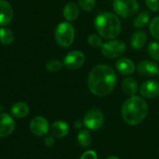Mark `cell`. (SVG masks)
<instances>
[{"instance_id":"cell-7","label":"cell","mask_w":159,"mask_h":159,"mask_svg":"<svg viewBox=\"0 0 159 159\" xmlns=\"http://www.w3.org/2000/svg\"><path fill=\"white\" fill-rule=\"evenodd\" d=\"M83 125L91 130L100 129L104 124V116L98 109H91L86 113L83 118Z\"/></svg>"},{"instance_id":"cell-3","label":"cell","mask_w":159,"mask_h":159,"mask_svg":"<svg viewBox=\"0 0 159 159\" xmlns=\"http://www.w3.org/2000/svg\"><path fill=\"white\" fill-rule=\"evenodd\" d=\"M95 27L98 34L106 40L118 37L122 30L119 17L112 12H102L95 20Z\"/></svg>"},{"instance_id":"cell-13","label":"cell","mask_w":159,"mask_h":159,"mask_svg":"<svg viewBox=\"0 0 159 159\" xmlns=\"http://www.w3.org/2000/svg\"><path fill=\"white\" fill-rule=\"evenodd\" d=\"M13 18V9L6 0H0V26L7 25Z\"/></svg>"},{"instance_id":"cell-21","label":"cell","mask_w":159,"mask_h":159,"mask_svg":"<svg viewBox=\"0 0 159 159\" xmlns=\"http://www.w3.org/2000/svg\"><path fill=\"white\" fill-rule=\"evenodd\" d=\"M13 41H14L13 32L8 28H5V27L0 28V43L1 44L7 46V45H10Z\"/></svg>"},{"instance_id":"cell-23","label":"cell","mask_w":159,"mask_h":159,"mask_svg":"<svg viewBox=\"0 0 159 159\" xmlns=\"http://www.w3.org/2000/svg\"><path fill=\"white\" fill-rule=\"evenodd\" d=\"M148 54L149 56L155 60L156 61H159V43L158 42H151L148 45Z\"/></svg>"},{"instance_id":"cell-19","label":"cell","mask_w":159,"mask_h":159,"mask_svg":"<svg viewBox=\"0 0 159 159\" xmlns=\"http://www.w3.org/2000/svg\"><path fill=\"white\" fill-rule=\"evenodd\" d=\"M11 114L18 118H24L29 114V106L22 102H18L11 106Z\"/></svg>"},{"instance_id":"cell-18","label":"cell","mask_w":159,"mask_h":159,"mask_svg":"<svg viewBox=\"0 0 159 159\" xmlns=\"http://www.w3.org/2000/svg\"><path fill=\"white\" fill-rule=\"evenodd\" d=\"M122 89L126 95L130 96V97L136 96V94L139 90L138 82L133 77H127L126 79H124V81L122 83Z\"/></svg>"},{"instance_id":"cell-25","label":"cell","mask_w":159,"mask_h":159,"mask_svg":"<svg viewBox=\"0 0 159 159\" xmlns=\"http://www.w3.org/2000/svg\"><path fill=\"white\" fill-rule=\"evenodd\" d=\"M63 65H64L63 62H61L59 60L53 59V60H50L46 63V69L51 73H55V72H58L59 70H61Z\"/></svg>"},{"instance_id":"cell-30","label":"cell","mask_w":159,"mask_h":159,"mask_svg":"<svg viewBox=\"0 0 159 159\" xmlns=\"http://www.w3.org/2000/svg\"><path fill=\"white\" fill-rule=\"evenodd\" d=\"M44 144L47 146V147H52L54 145V139L52 136H47L44 138Z\"/></svg>"},{"instance_id":"cell-6","label":"cell","mask_w":159,"mask_h":159,"mask_svg":"<svg viewBox=\"0 0 159 159\" xmlns=\"http://www.w3.org/2000/svg\"><path fill=\"white\" fill-rule=\"evenodd\" d=\"M127 50V45L121 40H109L103 43L101 47V53L107 59H115L122 56Z\"/></svg>"},{"instance_id":"cell-5","label":"cell","mask_w":159,"mask_h":159,"mask_svg":"<svg viewBox=\"0 0 159 159\" xmlns=\"http://www.w3.org/2000/svg\"><path fill=\"white\" fill-rule=\"evenodd\" d=\"M112 7L115 14L125 19L136 15L140 9L137 0H113Z\"/></svg>"},{"instance_id":"cell-1","label":"cell","mask_w":159,"mask_h":159,"mask_svg":"<svg viewBox=\"0 0 159 159\" xmlns=\"http://www.w3.org/2000/svg\"><path fill=\"white\" fill-rule=\"evenodd\" d=\"M116 81V74L110 65L98 64L91 70L87 85L91 93L97 97H104L112 92Z\"/></svg>"},{"instance_id":"cell-16","label":"cell","mask_w":159,"mask_h":159,"mask_svg":"<svg viewBox=\"0 0 159 159\" xmlns=\"http://www.w3.org/2000/svg\"><path fill=\"white\" fill-rule=\"evenodd\" d=\"M69 127L67 122L63 120L55 121L51 127V132L53 137L55 138H64L68 134Z\"/></svg>"},{"instance_id":"cell-9","label":"cell","mask_w":159,"mask_h":159,"mask_svg":"<svg viewBox=\"0 0 159 159\" xmlns=\"http://www.w3.org/2000/svg\"><path fill=\"white\" fill-rule=\"evenodd\" d=\"M30 130L31 132L38 137H42L49 132L50 125L48 120L43 116H36L30 122Z\"/></svg>"},{"instance_id":"cell-11","label":"cell","mask_w":159,"mask_h":159,"mask_svg":"<svg viewBox=\"0 0 159 159\" xmlns=\"http://www.w3.org/2000/svg\"><path fill=\"white\" fill-rule=\"evenodd\" d=\"M142 97L146 99H153L159 95V83L156 80H147L140 88Z\"/></svg>"},{"instance_id":"cell-33","label":"cell","mask_w":159,"mask_h":159,"mask_svg":"<svg viewBox=\"0 0 159 159\" xmlns=\"http://www.w3.org/2000/svg\"><path fill=\"white\" fill-rule=\"evenodd\" d=\"M158 77H159V74H158Z\"/></svg>"},{"instance_id":"cell-29","label":"cell","mask_w":159,"mask_h":159,"mask_svg":"<svg viewBox=\"0 0 159 159\" xmlns=\"http://www.w3.org/2000/svg\"><path fill=\"white\" fill-rule=\"evenodd\" d=\"M81 159H97V155L94 150H89L82 155Z\"/></svg>"},{"instance_id":"cell-20","label":"cell","mask_w":159,"mask_h":159,"mask_svg":"<svg viewBox=\"0 0 159 159\" xmlns=\"http://www.w3.org/2000/svg\"><path fill=\"white\" fill-rule=\"evenodd\" d=\"M78 143L82 147H88L92 143V135L89 129H81L78 133Z\"/></svg>"},{"instance_id":"cell-14","label":"cell","mask_w":159,"mask_h":159,"mask_svg":"<svg viewBox=\"0 0 159 159\" xmlns=\"http://www.w3.org/2000/svg\"><path fill=\"white\" fill-rule=\"evenodd\" d=\"M116 70L123 75H130L136 70V65L133 61L128 58H121L115 63Z\"/></svg>"},{"instance_id":"cell-12","label":"cell","mask_w":159,"mask_h":159,"mask_svg":"<svg viewBox=\"0 0 159 159\" xmlns=\"http://www.w3.org/2000/svg\"><path fill=\"white\" fill-rule=\"evenodd\" d=\"M15 129V121L8 114H0V138L9 136Z\"/></svg>"},{"instance_id":"cell-4","label":"cell","mask_w":159,"mask_h":159,"mask_svg":"<svg viewBox=\"0 0 159 159\" xmlns=\"http://www.w3.org/2000/svg\"><path fill=\"white\" fill-rule=\"evenodd\" d=\"M54 37L59 46L63 48L70 47L75 38L74 26L69 21L60 22L55 28Z\"/></svg>"},{"instance_id":"cell-27","label":"cell","mask_w":159,"mask_h":159,"mask_svg":"<svg viewBox=\"0 0 159 159\" xmlns=\"http://www.w3.org/2000/svg\"><path fill=\"white\" fill-rule=\"evenodd\" d=\"M97 0H79L80 7L84 11H91L96 7Z\"/></svg>"},{"instance_id":"cell-26","label":"cell","mask_w":159,"mask_h":159,"mask_svg":"<svg viewBox=\"0 0 159 159\" xmlns=\"http://www.w3.org/2000/svg\"><path fill=\"white\" fill-rule=\"evenodd\" d=\"M87 42L93 48H101L103 45V41H102L101 36L99 34H90L88 36Z\"/></svg>"},{"instance_id":"cell-31","label":"cell","mask_w":159,"mask_h":159,"mask_svg":"<svg viewBox=\"0 0 159 159\" xmlns=\"http://www.w3.org/2000/svg\"><path fill=\"white\" fill-rule=\"evenodd\" d=\"M83 125V122L82 123L81 121H77V122H75V124H74V127L75 128H77V129H81V127Z\"/></svg>"},{"instance_id":"cell-17","label":"cell","mask_w":159,"mask_h":159,"mask_svg":"<svg viewBox=\"0 0 159 159\" xmlns=\"http://www.w3.org/2000/svg\"><path fill=\"white\" fill-rule=\"evenodd\" d=\"M80 15V8L78 5L74 2L67 3L63 9V16L67 21H74Z\"/></svg>"},{"instance_id":"cell-8","label":"cell","mask_w":159,"mask_h":159,"mask_svg":"<svg viewBox=\"0 0 159 159\" xmlns=\"http://www.w3.org/2000/svg\"><path fill=\"white\" fill-rule=\"evenodd\" d=\"M85 62V55L81 50H72L68 52L63 61L65 67L68 70L80 69Z\"/></svg>"},{"instance_id":"cell-10","label":"cell","mask_w":159,"mask_h":159,"mask_svg":"<svg viewBox=\"0 0 159 159\" xmlns=\"http://www.w3.org/2000/svg\"><path fill=\"white\" fill-rule=\"evenodd\" d=\"M137 71L141 75L151 77L158 75L159 66L157 63L151 61H140L137 65Z\"/></svg>"},{"instance_id":"cell-2","label":"cell","mask_w":159,"mask_h":159,"mask_svg":"<svg viewBox=\"0 0 159 159\" xmlns=\"http://www.w3.org/2000/svg\"><path fill=\"white\" fill-rule=\"evenodd\" d=\"M121 113L127 124L136 126L145 119L148 114V104L142 97L136 95L130 97L123 103Z\"/></svg>"},{"instance_id":"cell-32","label":"cell","mask_w":159,"mask_h":159,"mask_svg":"<svg viewBox=\"0 0 159 159\" xmlns=\"http://www.w3.org/2000/svg\"><path fill=\"white\" fill-rule=\"evenodd\" d=\"M107 159H120L119 157H108Z\"/></svg>"},{"instance_id":"cell-22","label":"cell","mask_w":159,"mask_h":159,"mask_svg":"<svg viewBox=\"0 0 159 159\" xmlns=\"http://www.w3.org/2000/svg\"><path fill=\"white\" fill-rule=\"evenodd\" d=\"M150 20V12L149 11H142L141 12L134 20V26L138 29L143 28L147 25Z\"/></svg>"},{"instance_id":"cell-28","label":"cell","mask_w":159,"mask_h":159,"mask_svg":"<svg viewBox=\"0 0 159 159\" xmlns=\"http://www.w3.org/2000/svg\"><path fill=\"white\" fill-rule=\"evenodd\" d=\"M145 3L152 11H159V0H145Z\"/></svg>"},{"instance_id":"cell-24","label":"cell","mask_w":159,"mask_h":159,"mask_svg":"<svg viewBox=\"0 0 159 159\" xmlns=\"http://www.w3.org/2000/svg\"><path fill=\"white\" fill-rule=\"evenodd\" d=\"M149 29H150V34H151V35H152L154 38L159 40V16L155 17V18L151 20Z\"/></svg>"},{"instance_id":"cell-15","label":"cell","mask_w":159,"mask_h":159,"mask_svg":"<svg viewBox=\"0 0 159 159\" xmlns=\"http://www.w3.org/2000/svg\"><path fill=\"white\" fill-rule=\"evenodd\" d=\"M147 34L143 31L135 32L130 38V46L135 50H141L146 45Z\"/></svg>"}]
</instances>
